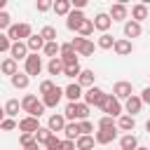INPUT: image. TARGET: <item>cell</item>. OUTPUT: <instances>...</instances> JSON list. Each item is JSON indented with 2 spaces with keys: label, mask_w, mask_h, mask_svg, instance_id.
Listing matches in <instances>:
<instances>
[{
  "label": "cell",
  "mask_w": 150,
  "mask_h": 150,
  "mask_svg": "<svg viewBox=\"0 0 150 150\" xmlns=\"http://www.w3.org/2000/svg\"><path fill=\"white\" fill-rule=\"evenodd\" d=\"M115 138H117V129H98V131L94 134V141H96L98 145H110Z\"/></svg>",
  "instance_id": "obj_15"
},
{
  "label": "cell",
  "mask_w": 150,
  "mask_h": 150,
  "mask_svg": "<svg viewBox=\"0 0 150 150\" xmlns=\"http://www.w3.org/2000/svg\"><path fill=\"white\" fill-rule=\"evenodd\" d=\"M80 73H82V66H80V63L63 66V75H66V77H80Z\"/></svg>",
  "instance_id": "obj_39"
},
{
  "label": "cell",
  "mask_w": 150,
  "mask_h": 150,
  "mask_svg": "<svg viewBox=\"0 0 150 150\" xmlns=\"http://www.w3.org/2000/svg\"><path fill=\"white\" fill-rule=\"evenodd\" d=\"M9 82H12V87H14V89H28L30 77H28L26 73H16V75H12V77H9Z\"/></svg>",
  "instance_id": "obj_27"
},
{
  "label": "cell",
  "mask_w": 150,
  "mask_h": 150,
  "mask_svg": "<svg viewBox=\"0 0 150 150\" xmlns=\"http://www.w3.org/2000/svg\"><path fill=\"white\" fill-rule=\"evenodd\" d=\"M70 45H73V49L77 52V56H91L94 49H96V45H94L91 40H84V38H73Z\"/></svg>",
  "instance_id": "obj_7"
},
{
  "label": "cell",
  "mask_w": 150,
  "mask_h": 150,
  "mask_svg": "<svg viewBox=\"0 0 150 150\" xmlns=\"http://www.w3.org/2000/svg\"><path fill=\"white\" fill-rule=\"evenodd\" d=\"M136 150H150V148H141V145H138V148H136Z\"/></svg>",
  "instance_id": "obj_56"
},
{
  "label": "cell",
  "mask_w": 150,
  "mask_h": 150,
  "mask_svg": "<svg viewBox=\"0 0 150 150\" xmlns=\"http://www.w3.org/2000/svg\"><path fill=\"white\" fill-rule=\"evenodd\" d=\"M87 21V16H84V12H80V9H73L68 16H66V28L68 30H73V33H77L80 28H82V23Z\"/></svg>",
  "instance_id": "obj_8"
},
{
  "label": "cell",
  "mask_w": 150,
  "mask_h": 150,
  "mask_svg": "<svg viewBox=\"0 0 150 150\" xmlns=\"http://www.w3.org/2000/svg\"><path fill=\"white\" fill-rule=\"evenodd\" d=\"M9 49H12V40L7 38V33H0V54H5Z\"/></svg>",
  "instance_id": "obj_45"
},
{
  "label": "cell",
  "mask_w": 150,
  "mask_h": 150,
  "mask_svg": "<svg viewBox=\"0 0 150 150\" xmlns=\"http://www.w3.org/2000/svg\"><path fill=\"white\" fill-rule=\"evenodd\" d=\"M52 136H56V134H52L47 127H40V129L35 131V143H38V145H45V143H47Z\"/></svg>",
  "instance_id": "obj_35"
},
{
  "label": "cell",
  "mask_w": 150,
  "mask_h": 150,
  "mask_svg": "<svg viewBox=\"0 0 150 150\" xmlns=\"http://www.w3.org/2000/svg\"><path fill=\"white\" fill-rule=\"evenodd\" d=\"M70 5H73V9H80L82 12L87 7V0H70Z\"/></svg>",
  "instance_id": "obj_50"
},
{
  "label": "cell",
  "mask_w": 150,
  "mask_h": 150,
  "mask_svg": "<svg viewBox=\"0 0 150 150\" xmlns=\"http://www.w3.org/2000/svg\"><path fill=\"white\" fill-rule=\"evenodd\" d=\"M52 9H54L59 16H68V14L73 12V5H70V0H56Z\"/></svg>",
  "instance_id": "obj_30"
},
{
  "label": "cell",
  "mask_w": 150,
  "mask_h": 150,
  "mask_svg": "<svg viewBox=\"0 0 150 150\" xmlns=\"http://www.w3.org/2000/svg\"><path fill=\"white\" fill-rule=\"evenodd\" d=\"M42 56L40 54H28V59L23 61V73L28 75V77H38L40 73H42Z\"/></svg>",
  "instance_id": "obj_5"
},
{
  "label": "cell",
  "mask_w": 150,
  "mask_h": 150,
  "mask_svg": "<svg viewBox=\"0 0 150 150\" xmlns=\"http://www.w3.org/2000/svg\"><path fill=\"white\" fill-rule=\"evenodd\" d=\"M52 7H54V2H49V0H38L35 2V9L38 12H49Z\"/></svg>",
  "instance_id": "obj_47"
},
{
  "label": "cell",
  "mask_w": 150,
  "mask_h": 150,
  "mask_svg": "<svg viewBox=\"0 0 150 150\" xmlns=\"http://www.w3.org/2000/svg\"><path fill=\"white\" fill-rule=\"evenodd\" d=\"M5 5H7V0H0V12H5Z\"/></svg>",
  "instance_id": "obj_54"
},
{
  "label": "cell",
  "mask_w": 150,
  "mask_h": 150,
  "mask_svg": "<svg viewBox=\"0 0 150 150\" xmlns=\"http://www.w3.org/2000/svg\"><path fill=\"white\" fill-rule=\"evenodd\" d=\"M42 54L49 56V59H56V56L61 54V42H59V40H56V42H47L45 49H42Z\"/></svg>",
  "instance_id": "obj_33"
},
{
  "label": "cell",
  "mask_w": 150,
  "mask_h": 150,
  "mask_svg": "<svg viewBox=\"0 0 150 150\" xmlns=\"http://www.w3.org/2000/svg\"><path fill=\"white\" fill-rule=\"evenodd\" d=\"M54 87H56V82H54V80H42V82H40V87H38V94H42V96H45V94H49Z\"/></svg>",
  "instance_id": "obj_42"
},
{
  "label": "cell",
  "mask_w": 150,
  "mask_h": 150,
  "mask_svg": "<svg viewBox=\"0 0 150 150\" xmlns=\"http://www.w3.org/2000/svg\"><path fill=\"white\" fill-rule=\"evenodd\" d=\"M94 80H96L94 70H84V68H82V73H80V77H77V84H80L82 89H91V87H94Z\"/></svg>",
  "instance_id": "obj_25"
},
{
  "label": "cell",
  "mask_w": 150,
  "mask_h": 150,
  "mask_svg": "<svg viewBox=\"0 0 150 150\" xmlns=\"http://www.w3.org/2000/svg\"><path fill=\"white\" fill-rule=\"evenodd\" d=\"M33 35V26L28 21H21V23H12V28L7 30V38L12 42H26L28 38Z\"/></svg>",
  "instance_id": "obj_2"
},
{
  "label": "cell",
  "mask_w": 150,
  "mask_h": 150,
  "mask_svg": "<svg viewBox=\"0 0 150 150\" xmlns=\"http://www.w3.org/2000/svg\"><path fill=\"white\" fill-rule=\"evenodd\" d=\"M63 96L68 98V103H77V101H82L84 91H82V87H80L77 82H70V84L63 87Z\"/></svg>",
  "instance_id": "obj_11"
},
{
  "label": "cell",
  "mask_w": 150,
  "mask_h": 150,
  "mask_svg": "<svg viewBox=\"0 0 150 150\" xmlns=\"http://www.w3.org/2000/svg\"><path fill=\"white\" fill-rule=\"evenodd\" d=\"M145 131H148V134H150V120H148V122H145Z\"/></svg>",
  "instance_id": "obj_55"
},
{
  "label": "cell",
  "mask_w": 150,
  "mask_h": 150,
  "mask_svg": "<svg viewBox=\"0 0 150 150\" xmlns=\"http://www.w3.org/2000/svg\"><path fill=\"white\" fill-rule=\"evenodd\" d=\"M14 129H19V122L12 120V117H5L2 124H0V131H14Z\"/></svg>",
  "instance_id": "obj_43"
},
{
  "label": "cell",
  "mask_w": 150,
  "mask_h": 150,
  "mask_svg": "<svg viewBox=\"0 0 150 150\" xmlns=\"http://www.w3.org/2000/svg\"><path fill=\"white\" fill-rule=\"evenodd\" d=\"M66 124H68V122H66L63 112H61V115H59V112H56V115H49V120H47V129H49L52 134L63 131V129H66Z\"/></svg>",
  "instance_id": "obj_17"
},
{
  "label": "cell",
  "mask_w": 150,
  "mask_h": 150,
  "mask_svg": "<svg viewBox=\"0 0 150 150\" xmlns=\"http://www.w3.org/2000/svg\"><path fill=\"white\" fill-rule=\"evenodd\" d=\"M40 35H42V40H45V42H56V38H59V35H56V28H54V26H49V23H47V26H42Z\"/></svg>",
  "instance_id": "obj_36"
},
{
  "label": "cell",
  "mask_w": 150,
  "mask_h": 150,
  "mask_svg": "<svg viewBox=\"0 0 150 150\" xmlns=\"http://www.w3.org/2000/svg\"><path fill=\"white\" fill-rule=\"evenodd\" d=\"M0 70H2V75H9V77H12V75L19 73V63H16L12 56H7V59L0 61Z\"/></svg>",
  "instance_id": "obj_22"
},
{
  "label": "cell",
  "mask_w": 150,
  "mask_h": 150,
  "mask_svg": "<svg viewBox=\"0 0 150 150\" xmlns=\"http://www.w3.org/2000/svg\"><path fill=\"white\" fill-rule=\"evenodd\" d=\"M148 5L145 2H136V5H131V21H136V23H141L143 19H148Z\"/></svg>",
  "instance_id": "obj_20"
},
{
  "label": "cell",
  "mask_w": 150,
  "mask_h": 150,
  "mask_svg": "<svg viewBox=\"0 0 150 150\" xmlns=\"http://www.w3.org/2000/svg\"><path fill=\"white\" fill-rule=\"evenodd\" d=\"M45 45H47V42L42 40V35H40V33H38V35H30V38L26 40V47H28V52H30V54H40V52L45 49Z\"/></svg>",
  "instance_id": "obj_21"
},
{
  "label": "cell",
  "mask_w": 150,
  "mask_h": 150,
  "mask_svg": "<svg viewBox=\"0 0 150 150\" xmlns=\"http://www.w3.org/2000/svg\"><path fill=\"white\" fill-rule=\"evenodd\" d=\"M141 110H143V101H141V96H138V94H134V96H129V98L124 101V115L136 117Z\"/></svg>",
  "instance_id": "obj_13"
},
{
  "label": "cell",
  "mask_w": 150,
  "mask_h": 150,
  "mask_svg": "<svg viewBox=\"0 0 150 150\" xmlns=\"http://www.w3.org/2000/svg\"><path fill=\"white\" fill-rule=\"evenodd\" d=\"M112 96H115L117 101H127L129 96H134V84L127 82V80H117V82L112 84Z\"/></svg>",
  "instance_id": "obj_6"
},
{
  "label": "cell",
  "mask_w": 150,
  "mask_h": 150,
  "mask_svg": "<svg viewBox=\"0 0 150 150\" xmlns=\"http://www.w3.org/2000/svg\"><path fill=\"white\" fill-rule=\"evenodd\" d=\"M138 148V138L134 134H124L120 138V150H136Z\"/></svg>",
  "instance_id": "obj_29"
},
{
  "label": "cell",
  "mask_w": 150,
  "mask_h": 150,
  "mask_svg": "<svg viewBox=\"0 0 150 150\" xmlns=\"http://www.w3.org/2000/svg\"><path fill=\"white\" fill-rule=\"evenodd\" d=\"M105 96H108V94H105L101 87H96V84H94L91 89H87V91H84L82 101H84L89 108H91V105H94V108H101V105H103V101H105Z\"/></svg>",
  "instance_id": "obj_4"
},
{
  "label": "cell",
  "mask_w": 150,
  "mask_h": 150,
  "mask_svg": "<svg viewBox=\"0 0 150 150\" xmlns=\"http://www.w3.org/2000/svg\"><path fill=\"white\" fill-rule=\"evenodd\" d=\"M47 73H49V75H63V61H61V56L49 59V63H47Z\"/></svg>",
  "instance_id": "obj_32"
},
{
  "label": "cell",
  "mask_w": 150,
  "mask_h": 150,
  "mask_svg": "<svg viewBox=\"0 0 150 150\" xmlns=\"http://www.w3.org/2000/svg\"><path fill=\"white\" fill-rule=\"evenodd\" d=\"M96 47H98V49H112V47H115V38H112L110 33H101V35L96 38Z\"/></svg>",
  "instance_id": "obj_31"
},
{
  "label": "cell",
  "mask_w": 150,
  "mask_h": 150,
  "mask_svg": "<svg viewBox=\"0 0 150 150\" xmlns=\"http://www.w3.org/2000/svg\"><path fill=\"white\" fill-rule=\"evenodd\" d=\"M5 115L7 117H12V120H16V115H19V110H21V101L19 98H9V101H5Z\"/></svg>",
  "instance_id": "obj_26"
},
{
  "label": "cell",
  "mask_w": 150,
  "mask_h": 150,
  "mask_svg": "<svg viewBox=\"0 0 150 150\" xmlns=\"http://www.w3.org/2000/svg\"><path fill=\"white\" fill-rule=\"evenodd\" d=\"M38 129H40V120H38V117L26 115V117L19 120V131H21V134H35Z\"/></svg>",
  "instance_id": "obj_14"
},
{
  "label": "cell",
  "mask_w": 150,
  "mask_h": 150,
  "mask_svg": "<svg viewBox=\"0 0 150 150\" xmlns=\"http://www.w3.org/2000/svg\"><path fill=\"white\" fill-rule=\"evenodd\" d=\"M61 145H63V141H61L59 136H52V138L45 143V150H61Z\"/></svg>",
  "instance_id": "obj_44"
},
{
  "label": "cell",
  "mask_w": 150,
  "mask_h": 150,
  "mask_svg": "<svg viewBox=\"0 0 150 150\" xmlns=\"http://www.w3.org/2000/svg\"><path fill=\"white\" fill-rule=\"evenodd\" d=\"M5 117H7V115H5V108L0 105V124H2V120H5Z\"/></svg>",
  "instance_id": "obj_53"
},
{
  "label": "cell",
  "mask_w": 150,
  "mask_h": 150,
  "mask_svg": "<svg viewBox=\"0 0 150 150\" xmlns=\"http://www.w3.org/2000/svg\"><path fill=\"white\" fill-rule=\"evenodd\" d=\"M101 110H103L108 117H115V120L124 115V105H122V101H117L112 94H108V96H105V101H103Z\"/></svg>",
  "instance_id": "obj_3"
},
{
  "label": "cell",
  "mask_w": 150,
  "mask_h": 150,
  "mask_svg": "<svg viewBox=\"0 0 150 150\" xmlns=\"http://www.w3.org/2000/svg\"><path fill=\"white\" fill-rule=\"evenodd\" d=\"M63 136H66V141H77L82 134H80V124L77 122H68L66 124V129H63Z\"/></svg>",
  "instance_id": "obj_28"
},
{
  "label": "cell",
  "mask_w": 150,
  "mask_h": 150,
  "mask_svg": "<svg viewBox=\"0 0 150 150\" xmlns=\"http://www.w3.org/2000/svg\"><path fill=\"white\" fill-rule=\"evenodd\" d=\"M141 33H143L141 23H136V21H131V19L124 23V38H127V40H131V38H141Z\"/></svg>",
  "instance_id": "obj_24"
},
{
  "label": "cell",
  "mask_w": 150,
  "mask_h": 150,
  "mask_svg": "<svg viewBox=\"0 0 150 150\" xmlns=\"http://www.w3.org/2000/svg\"><path fill=\"white\" fill-rule=\"evenodd\" d=\"M96 127H98V129H117V120H115V117H108V115H103V117H98Z\"/></svg>",
  "instance_id": "obj_37"
},
{
  "label": "cell",
  "mask_w": 150,
  "mask_h": 150,
  "mask_svg": "<svg viewBox=\"0 0 150 150\" xmlns=\"http://www.w3.org/2000/svg\"><path fill=\"white\" fill-rule=\"evenodd\" d=\"M117 129L131 134V131L136 129V117H131V115H122V117H117Z\"/></svg>",
  "instance_id": "obj_23"
},
{
  "label": "cell",
  "mask_w": 150,
  "mask_h": 150,
  "mask_svg": "<svg viewBox=\"0 0 150 150\" xmlns=\"http://www.w3.org/2000/svg\"><path fill=\"white\" fill-rule=\"evenodd\" d=\"M28 54H30V52H28V47H26V42H12V49H9V56H12V59H14L16 63H19L21 59L26 61V59H28Z\"/></svg>",
  "instance_id": "obj_19"
},
{
  "label": "cell",
  "mask_w": 150,
  "mask_h": 150,
  "mask_svg": "<svg viewBox=\"0 0 150 150\" xmlns=\"http://www.w3.org/2000/svg\"><path fill=\"white\" fill-rule=\"evenodd\" d=\"M91 21H94V30H101V33H108L110 26H112V19H110L105 12H98Z\"/></svg>",
  "instance_id": "obj_16"
},
{
  "label": "cell",
  "mask_w": 150,
  "mask_h": 150,
  "mask_svg": "<svg viewBox=\"0 0 150 150\" xmlns=\"http://www.w3.org/2000/svg\"><path fill=\"white\" fill-rule=\"evenodd\" d=\"M61 98H63V87H54L49 94H45L42 96V103H45V108H56L59 103H61Z\"/></svg>",
  "instance_id": "obj_12"
},
{
  "label": "cell",
  "mask_w": 150,
  "mask_h": 150,
  "mask_svg": "<svg viewBox=\"0 0 150 150\" xmlns=\"http://www.w3.org/2000/svg\"><path fill=\"white\" fill-rule=\"evenodd\" d=\"M61 150H77V148H75V141H66V138H63V145H61Z\"/></svg>",
  "instance_id": "obj_51"
},
{
  "label": "cell",
  "mask_w": 150,
  "mask_h": 150,
  "mask_svg": "<svg viewBox=\"0 0 150 150\" xmlns=\"http://www.w3.org/2000/svg\"><path fill=\"white\" fill-rule=\"evenodd\" d=\"M108 16L112 19V23H115V21H124V23H127V19H129V7H127L124 2H115V5L110 7Z\"/></svg>",
  "instance_id": "obj_10"
},
{
  "label": "cell",
  "mask_w": 150,
  "mask_h": 150,
  "mask_svg": "<svg viewBox=\"0 0 150 150\" xmlns=\"http://www.w3.org/2000/svg\"><path fill=\"white\" fill-rule=\"evenodd\" d=\"M94 145H96L94 136H80V138L75 141V148H77V150H94Z\"/></svg>",
  "instance_id": "obj_34"
},
{
  "label": "cell",
  "mask_w": 150,
  "mask_h": 150,
  "mask_svg": "<svg viewBox=\"0 0 150 150\" xmlns=\"http://www.w3.org/2000/svg\"><path fill=\"white\" fill-rule=\"evenodd\" d=\"M40 105H42V98H38L35 94H26V96L21 98V110H23L26 115H30V117L35 115V110H38Z\"/></svg>",
  "instance_id": "obj_9"
},
{
  "label": "cell",
  "mask_w": 150,
  "mask_h": 150,
  "mask_svg": "<svg viewBox=\"0 0 150 150\" xmlns=\"http://www.w3.org/2000/svg\"><path fill=\"white\" fill-rule=\"evenodd\" d=\"M77 35H80V38H84V40H89V35H94V21H91V19H87V21L82 23V28L77 30Z\"/></svg>",
  "instance_id": "obj_38"
},
{
  "label": "cell",
  "mask_w": 150,
  "mask_h": 150,
  "mask_svg": "<svg viewBox=\"0 0 150 150\" xmlns=\"http://www.w3.org/2000/svg\"><path fill=\"white\" fill-rule=\"evenodd\" d=\"M112 52H115L117 56H129V54L134 52V45H131V40H127V38H117Z\"/></svg>",
  "instance_id": "obj_18"
},
{
  "label": "cell",
  "mask_w": 150,
  "mask_h": 150,
  "mask_svg": "<svg viewBox=\"0 0 150 150\" xmlns=\"http://www.w3.org/2000/svg\"><path fill=\"white\" fill-rule=\"evenodd\" d=\"M138 96H141V101H143V105H145V103L150 105V87H145V89H143V91H141Z\"/></svg>",
  "instance_id": "obj_49"
},
{
  "label": "cell",
  "mask_w": 150,
  "mask_h": 150,
  "mask_svg": "<svg viewBox=\"0 0 150 150\" xmlns=\"http://www.w3.org/2000/svg\"><path fill=\"white\" fill-rule=\"evenodd\" d=\"M12 28V16L9 12H0V33H7Z\"/></svg>",
  "instance_id": "obj_41"
},
{
  "label": "cell",
  "mask_w": 150,
  "mask_h": 150,
  "mask_svg": "<svg viewBox=\"0 0 150 150\" xmlns=\"http://www.w3.org/2000/svg\"><path fill=\"white\" fill-rule=\"evenodd\" d=\"M70 54H77V52L73 49V45H70V42H61V54H59V56H70Z\"/></svg>",
  "instance_id": "obj_48"
},
{
  "label": "cell",
  "mask_w": 150,
  "mask_h": 150,
  "mask_svg": "<svg viewBox=\"0 0 150 150\" xmlns=\"http://www.w3.org/2000/svg\"><path fill=\"white\" fill-rule=\"evenodd\" d=\"M89 112H91V108H89L84 101L66 103V108H63V117H66V122H82V120H89Z\"/></svg>",
  "instance_id": "obj_1"
},
{
  "label": "cell",
  "mask_w": 150,
  "mask_h": 150,
  "mask_svg": "<svg viewBox=\"0 0 150 150\" xmlns=\"http://www.w3.org/2000/svg\"><path fill=\"white\" fill-rule=\"evenodd\" d=\"M23 150H40V145H38V143H33V145H28V148H23Z\"/></svg>",
  "instance_id": "obj_52"
},
{
  "label": "cell",
  "mask_w": 150,
  "mask_h": 150,
  "mask_svg": "<svg viewBox=\"0 0 150 150\" xmlns=\"http://www.w3.org/2000/svg\"><path fill=\"white\" fill-rule=\"evenodd\" d=\"M77 124H80V134L82 136H94V122L91 120H82Z\"/></svg>",
  "instance_id": "obj_40"
},
{
  "label": "cell",
  "mask_w": 150,
  "mask_h": 150,
  "mask_svg": "<svg viewBox=\"0 0 150 150\" xmlns=\"http://www.w3.org/2000/svg\"><path fill=\"white\" fill-rule=\"evenodd\" d=\"M19 143H21V148L33 145V143H35V134H21V136H19Z\"/></svg>",
  "instance_id": "obj_46"
}]
</instances>
